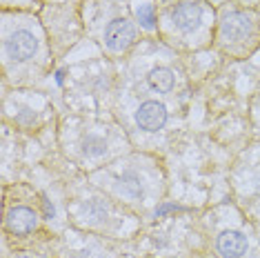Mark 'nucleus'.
<instances>
[{
	"label": "nucleus",
	"instance_id": "f257e3e1",
	"mask_svg": "<svg viewBox=\"0 0 260 258\" xmlns=\"http://www.w3.org/2000/svg\"><path fill=\"white\" fill-rule=\"evenodd\" d=\"M40 49V38L31 27L18 25V27H5L3 38V58L7 64L22 67V64L31 62L34 56Z\"/></svg>",
	"mask_w": 260,
	"mask_h": 258
},
{
	"label": "nucleus",
	"instance_id": "f03ea898",
	"mask_svg": "<svg viewBox=\"0 0 260 258\" xmlns=\"http://www.w3.org/2000/svg\"><path fill=\"white\" fill-rule=\"evenodd\" d=\"M258 36L260 25L253 16L245 14V11H229L220 22V40L232 49L242 47V49L251 51L258 45Z\"/></svg>",
	"mask_w": 260,
	"mask_h": 258
},
{
	"label": "nucleus",
	"instance_id": "7ed1b4c3",
	"mask_svg": "<svg viewBox=\"0 0 260 258\" xmlns=\"http://www.w3.org/2000/svg\"><path fill=\"white\" fill-rule=\"evenodd\" d=\"M134 43H136V29L127 18H114L105 27L103 45L111 54H120V51L129 49Z\"/></svg>",
	"mask_w": 260,
	"mask_h": 258
},
{
	"label": "nucleus",
	"instance_id": "20e7f679",
	"mask_svg": "<svg viewBox=\"0 0 260 258\" xmlns=\"http://www.w3.org/2000/svg\"><path fill=\"white\" fill-rule=\"evenodd\" d=\"M169 20L180 34H193L203 25V7L193 0H182L171 9Z\"/></svg>",
	"mask_w": 260,
	"mask_h": 258
},
{
	"label": "nucleus",
	"instance_id": "39448f33",
	"mask_svg": "<svg viewBox=\"0 0 260 258\" xmlns=\"http://www.w3.org/2000/svg\"><path fill=\"white\" fill-rule=\"evenodd\" d=\"M7 232L11 236H29L34 230L38 227V212L27 205H18V207H11L5 218Z\"/></svg>",
	"mask_w": 260,
	"mask_h": 258
},
{
	"label": "nucleus",
	"instance_id": "423d86ee",
	"mask_svg": "<svg viewBox=\"0 0 260 258\" xmlns=\"http://www.w3.org/2000/svg\"><path fill=\"white\" fill-rule=\"evenodd\" d=\"M216 251L220 258H242L249 251V238L238 230H224L216 236Z\"/></svg>",
	"mask_w": 260,
	"mask_h": 258
},
{
	"label": "nucleus",
	"instance_id": "0eeeda50",
	"mask_svg": "<svg viewBox=\"0 0 260 258\" xmlns=\"http://www.w3.org/2000/svg\"><path fill=\"white\" fill-rule=\"evenodd\" d=\"M136 122L145 132H158L167 122V109L158 101H145L136 111Z\"/></svg>",
	"mask_w": 260,
	"mask_h": 258
},
{
	"label": "nucleus",
	"instance_id": "6e6552de",
	"mask_svg": "<svg viewBox=\"0 0 260 258\" xmlns=\"http://www.w3.org/2000/svg\"><path fill=\"white\" fill-rule=\"evenodd\" d=\"M147 83H149L151 89L158 91V93H169V91H174V87H176L174 74H171V69H167V67L151 69V72L147 74Z\"/></svg>",
	"mask_w": 260,
	"mask_h": 258
},
{
	"label": "nucleus",
	"instance_id": "1a4fd4ad",
	"mask_svg": "<svg viewBox=\"0 0 260 258\" xmlns=\"http://www.w3.org/2000/svg\"><path fill=\"white\" fill-rule=\"evenodd\" d=\"M118 189H120V194L125 198H129V201H143V183H140L138 174H125L120 176V183H118Z\"/></svg>",
	"mask_w": 260,
	"mask_h": 258
},
{
	"label": "nucleus",
	"instance_id": "9d476101",
	"mask_svg": "<svg viewBox=\"0 0 260 258\" xmlns=\"http://www.w3.org/2000/svg\"><path fill=\"white\" fill-rule=\"evenodd\" d=\"M138 20H140V25H143L145 29L153 27V11H151L149 5H143V7L138 9Z\"/></svg>",
	"mask_w": 260,
	"mask_h": 258
},
{
	"label": "nucleus",
	"instance_id": "9b49d317",
	"mask_svg": "<svg viewBox=\"0 0 260 258\" xmlns=\"http://www.w3.org/2000/svg\"><path fill=\"white\" fill-rule=\"evenodd\" d=\"M256 114H258V118H260V96H258V103H256Z\"/></svg>",
	"mask_w": 260,
	"mask_h": 258
}]
</instances>
